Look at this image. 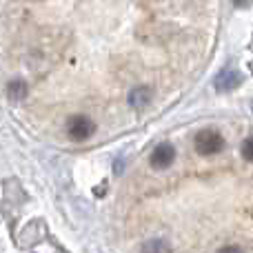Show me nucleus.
I'll use <instances>...</instances> for the list:
<instances>
[{
    "mask_svg": "<svg viewBox=\"0 0 253 253\" xmlns=\"http://www.w3.org/2000/svg\"><path fill=\"white\" fill-rule=\"evenodd\" d=\"M193 147L200 156H213L224 149V138L215 129H202L193 140Z\"/></svg>",
    "mask_w": 253,
    "mask_h": 253,
    "instance_id": "1",
    "label": "nucleus"
},
{
    "mask_svg": "<svg viewBox=\"0 0 253 253\" xmlns=\"http://www.w3.org/2000/svg\"><path fill=\"white\" fill-rule=\"evenodd\" d=\"M67 133H69L71 140L83 142V140H89L96 133V123L91 118H87V116H71L67 120Z\"/></svg>",
    "mask_w": 253,
    "mask_h": 253,
    "instance_id": "2",
    "label": "nucleus"
},
{
    "mask_svg": "<svg viewBox=\"0 0 253 253\" xmlns=\"http://www.w3.org/2000/svg\"><path fill=\"white\" fill-rule=\"evenodd\" d=\"M173 160H175V149H173V144H169V142L158 144L151 153V167L153 169H167V167L173 165Z\"/></svg>",
    "mask_w": 253,
    "mask_h": 253,
    "instance_id": "3",
    "label": "nucleus"
},
{
    "mask_svg": "<svg viewBox=\"0 0 253 253\" xmlns=\"http://www.w3.org/2000/svg\"><path fill=\"white\" fill-rule=\"evenodd\" d=\"M153 98V91L147 87V84H140V87H133L129 91V105L133 109H147L149 102Z\"/></svg>",
    "mask_w": 253,
    "mask_h": 253,
    "instance_id": "4",
    "label": "nucleus"
},
{
    "mask_svg": "<svg viewBox=\"0 0 253 253\" xmlns=\"http://www.w3.org/2000/svg\"><path fill=\"white\" fill-rule=\"evenodd\" d=\"M240 84H242V76L233 69L222 71V74L215 78V89H218V91H233V89H238Z\"/></svg>",
    "mask_w": 253,
    "mask_h": 253,
    "instance_id": "5",
    "label": "nucleus"
},
{
    "mask_svg": "<svg viewBox=\"0 0 253 253\" xmlns=\"http://www.w3.org/2000/svg\"><path fill=\"white\" fill-rule=\"evenodd\" d=\"M27 93H29V87H27L25 80L16 78V80H11V83L7 84V98L11 102H22L27 98Z\"/></svg>",
    "mask_w": 253,
    "mask_h": 253,
    "instance_id": "6",
    "label": "nucleus"
},
{
    "mask_svg": "<svg viewBox=\"0 0 253 253\" xmlns=\"http://www.w3.org/2000/svg\"><path fill=\"white\" fill-rule=\"evenodd\" d=\"M140 253H173V251H171V247L165 240H149L142 245Z\"/></svg>",
    "mask_w": 253,
    "mask_h": 253,
    "instance_id": "7",
    "label": "nucleus"
},
{
    "mask_svg": "<svg viewBox=\"0 0 253 253\" xmlns=\"http://www.w3.org/2000/svg\"><path fill=\"white\" fill-rule=\"evenodd\" d=\"M242 156H245V160L253 162V138H247L242 142Z\"/></svg>",
    "mask_w": 253,
    "mask_h": 253,
    "instance_id": "8",
    "label": "nucleus"
},
{
    "mask_svg": "<svg viewBox=\"0 0 253 253\" xmlns=\"http://www.w3.org/2000/svg\"><path fill=\"white\" fill-rule=\"evenodd\" d=\"M215 253H242L240 247H236V245H229V247H222V249H218Z\"/></svg>",
    "mask_w": 253,
    "mask_h": 253,
    "instance_id": "9",
    "label": "nucleus"
},
{
    "mask_svg": "<svg viewBox=\"0 0 253 253\" xmlns=\"http://www.w3.org/2000/svg\"><path fill=\"white\" fill-rule=\"evenodd\" d=\"M233 4H236V7H249L251 0H233Z\"/></svg>",
    "mask_w": 253,
    "mask_h": 253,
    "instance_id": "10",
    "label": "nucleus"
}]
</instances>
